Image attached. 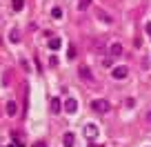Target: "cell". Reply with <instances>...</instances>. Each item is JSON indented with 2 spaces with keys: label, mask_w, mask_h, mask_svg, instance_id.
<instances>
[{
  "label": "cell",
  "mask_w": 151,
  "mask_h": 147,
  "mask_svg": "<svg viewBox=\"0 0 151 147\" xmlns=\"http://www.w3.org/2000/svg\"><path fill=\"white\" fill-rule=\"evenodd\" d=\"M51 16H53V18H60V16H62V11H60V9H58V7H56V9L51 11Z\"/></svg>",
  "instance_id": "obj_16"
},
{
  "label": "cell",
  "mask_w": 151,
  "mask_h": 147,
  "mask_svg": "<svg viewBox=\"0 0 151 147\" xmlns=\"http://www.w3.org/2000/svg\"><path fill=\"white\" fill-rule=\"evenodd\" d=\"M78 74H80V78H82V80H91V71H89V67H85V65H82L80 69H78Z\"/></svg>",
  "instance_id": "obj_7"
},
{
  "label": "cell",
  "mask_w": 151,
  "mask_h": 147,
  "mask_svg": "<svg viewBox=\"0 0 151 147\" xmlns=\"http://www.w3.org/2000/svg\"><path fill=\"white\" fill-rule=\"evenodd\" d=\"M98 18H100V20H102V22H113V18H111V16H109V14H107V11H102V9H100V11H98Z\"/></svg>",
  "instance_id": "obj_11"
},
{
  "label": "cell",
  "mask_w": 151,
  "mask_h": 147,
  "mask_svg": "<svg viewBox=\"0 0 151 147\" xmlns=\"http://www.w3.org/2000/svg\"><path fill=\"white\" fill-rule=\"evenodd\" d=\"M65 109L69 112V114H76V112H78V100L76 98H67L65 100Z\"/></svg>",
  "instance_id": "obj_4"
},
{
  "label": "cell",
  "mask_w": 151,
  "mask_h": 147,
  "mask_svg": "<svg viewBox=\"0 0 151 147\" xmlns=\"http://www.w3.org/2000/svg\"><path fill=\"white\" fill-rule=\"evenodd\" d=\"M91 147H100V145H91ZM102 147H104V145H102Z\"/></svg>",
  "instance_id": "obj_21"
},
{
  "label": "cell",
  "mask_w": 151,
  "mask_h": 147,
  "mask_svg": "<svg viewBox=\"0 0 151 147\" xmlns=\"http://www.w3.org/2000/svg\"><path fill=\"white\" fill-rule=\"evenodd\" d=\"M22 5H24V0H14V2H11L14 11H20V9H22Z\"/></svg>",
  "instance_id": "obj_13"
},
{
  "label": "cell",
  "mask_w": 151,
  "mask_h": 147,
  "mask_svg": "<svg viewBox=\"0 0 151 147\" xmlns=\"http://www.w3.org/2000/svg\"><path fill=\"white\" fill-rule=\"evenodd\" d=\"M60 47H62V40L60 38H51V40H49V49H51V51H58Z\"/></svg>",
  "instance_id": "obj_8"
},
{
  "label": "cell",
  "mask_w": 151,
  "mask_h": 147,
  "mask_svg": "<svg viewBox=\"0 0 151 147\" xmlns=\"http://www.w3.org/2000/svg\"><path fill=\"white\" fill-rule=\"evenodd\" d=\"M89 5H91V0H80V2H78V9L82 11V9H87Z\"/></svg>",
  "instance_id": "obj_14"
},
{
  "label": "cell",
  "mask_w": 151,
  "mask_h": 147,
  "mask_svg": "<svg viewBox=\"0 0 151 147\" xmlns=\"http://www.w3.org/2000/svg\"><path fill=\"white\" fill-rule=\"evenodd\" d=\"M9 40H11V43H18V40H20V33L16 31V29H11V31H9Z\"/></svg>",
  "instance_id": "obj_12"
},
{
  "label": "cell",
  "mask_w": 151,
  "mask_h": 147,
  "mask_svg": "<svg viewBox=\"0 0 151 147\" xmlns=\"http://www.w3.org/2000/svg\"><path fill=\"white\" fill-rule=\"evenodd\" d=\"M85 136L87 138H96V136H98V125H96V123L85 125Z\"/></svg>",
  "instance_id": "obj_3"
},
{
  "label": "cell",
  "mask_w": 151,
  "mask_h": 147,
  "mask_svg": "<svg viewBox=\"0 0 151 147\" xmlns=\"http://www.w3.org/2000/svg\"><path fill=\"white\" fill-rule=\"evenodd\" d=\"M73 143H76V136L71 132H67L65 136H62V145H65V147H73Z\"/></svg>",
  "instance_id": "obj_5"
},
{
  "label": "cell",
  "mask_w": 151,
  "mask_h": 147,
  "mask_svg": "<svg viewBox=\"0 0 151 147\" xmlns=\"http://www.w3.org/2000/svg\"><path fill=\"white\" fill-rule=\"evenodd\" d=\"M7 147H22L20 143H14V145H7Z\"/></svg>",
  "instance_id": "obj_19"
},
{
  "label": "cell",
  "mask_w": 151,
  "mask_h": 147,
  "mask_svg": "<svg viewBox=\"0 0 151 147\" xmlns=\"http://www.w3.org/2000/svg\"><path fill=\"white\" fill-rule=\"evenodd\" d=\"M51 114H60V100L51 98Z\"/></svg>",
  "instance_id": "obj_10"
},
{
  "label": "cell",
  "mask_w": 151,
  "mask_h": 147,
  "mask_svg": "<svg viewBox=\"0 0 151 147\" xmlns=\"http://www.w3.org/2000/svg\"><path fill=\"white\" fill-rule=\"evenodd\" d=\"M147 120H149V123H151V112H149V114H147Z\"/></svg>",
  "instance_id": "obj_20"
},
{
  "label": "cell",
  "mask_w": 151,
  "mask_h": 147,
  "mask_svg": "<svg viewBox=\"0 0 151 147\" xmlns=\"http://www.w3.org/2000/svg\"><path fill=\"white\" fill-rule=\"evenodd\" d=\"M109 54H111V56H120V54H122V45H120V43H113L111 47H109Z\"/></svg>",
  "instance_id": "obj_6"
},
{
  "label": "cell",
  "mask_w": 151,
  "mask_h": 147,
  "mask_svg": "<svg viewBox=\"0 0 151 147\" xmlns=\"http://www.w3.org/2000/svg\"><path fill=\"white\" fill-rule=\"evenodd\" d=\"M33 147H47V145H45V143L40 140V143H36V145H33Z\"/></svg>",
  "instance_id": "obj_18"
},
{
  "label": "cell",
  "mask_w": 151,
  "mask_h": 147,
  "mask_svg": "<svg viewBox=\"0 0 151 147\" xmlns=\"http://www.w3.org/2000/svg\"><path fill=\"white\" fill-rule=\"evenodd\" d=\"M7 114H9V116H16V114H18V107H16L14 100H9V103H7Z\"/></svg>",
  "instance_id": "obj_9"
},
{
  "label": "cell",
  "mask_w": 151,
  "mask_h": 147,
  "mask_svg": "<svg viewBox=\"0 0 151 147\" xmlns=\"http://www.w3.org/2000/svg\"><path fill=\"white\" fill-rule=\"evenodd\" d=\"M91 109H96V112H100V114H104V112H109V103L102 98H96L93 103H91Z\"/></svg>",
  "instance_id": "obj_2"
},
{
  "label": "cell",
  "mask_w": 151,
  "mask_h": 147,
  "mask_svg": "<svg viewBox=\"0 0 151 147\" xmlns=\"http://www.w3.org/2000/svg\"><path fill=\"white\" fill-rule=\"evenodd\" d=\"M111 76L116 78V80H124V78L129 76V69H127V67H124V65H120V67H113Z\"/></svg>",
  "instance_id": "obj_1"
},
{
  "label": "cell",
  "mask_w": 151,
  "mask_h": 147,
  "mask_svg": "<svg viewBox=\"0 0 151 147\" xmlns=\"http://www.w3.org/2000/svg\"><path fill=\"white\" fill-rule=\"evenodd\" d=\"M67 58H76V47H69V51H67Z\"/></svg>",
  "instance_id": "obj_15"
},
{
  "label": "cell",
  "mask_w": 151,
  "mask_h": 147,
  "mask_svg": "<svg viewBox=\"0 0 151 147\" xmlns=\"http://www.w3.org/2000/svg\"><path fill=\"white\" fill-rule=\"evenodd\" d=\"M145 31H147V33L151 36V22H147V25H145Z\"/></svg>",
  "instance_id": "obj_17"
}]
</instances>
